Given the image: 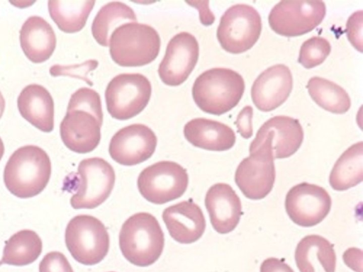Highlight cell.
Wrapping results in <instances>:
<instances>
[{"label": "cell", "instance_id": "30", "mask_svg": "<svg viewBox=\"0 0 363 272\" xmlns=\"http://www.w3.org/2000/svg\"><path fill=\"white\" fill-rule=\"evenodd\" d=\"M80 109L88 111L103 123V111L99 94L94 89L82 87L72 94L67 110Z\"/></svg>", "mask_w": 363, "mask_h": 272}, {"label": "cell", "instance_id": "14", "mask_svg": "<svg viewBox=\"0 0 363 272\" xmlns=\"http://www.w3.org/2000/svg\"><path fill=\"white\" fill-rule=\"evenodd\" d=\"M155 132L143 124H132L112 137L108 147L111 157L124 166L140 164L152 157L157 147Z\"/></svg>", "mask_w": 363, "mask_h": 272}, {"label": "cell", "instance_id": "10", "mask_svg": "<svg viewBox=\"0 0 363 272\" xmlns=\"http://www.w3.org/2000/svg\"><path fill=\"white\" fill-rule=\"evenodd\" d=\"M77 190L70 198L74 209H93L110 196L116 180L112 166L99 157L82 160L77 168Z\"/></svg>", "mask_w": 363, "mask_h": 272}, {"label": "cell", "instance_id": "5", "mask_svg": "<svg viewBox=\"0 0 363 272\" xmlns=\"http://www.w3.org/2000/svg\"><path fill=\"white\" fill-rule=\"evenodd\" d=\"M160 37L152 26L137 22L117 27L109 38L111 59L119 66L140 67L150 64L159 55Z\"/></svg>", "mask_w": 363, "mask_h": 272}, {"label": "cell", "instance_id": "6", "mask_svg": "<svg viewBox=\"0 0 363 272\" xmlns=\"http://www.w3.org/2000/svg\"><path fill=\"white\" fill-rule=\"evenodd\" d=\"M66 246L79 263L93 266L101 261L109 249V234L96 217L79 215L68 222L65 234Z\"/></svg>", "mask_w": 363, "mask_h": 272}, {"label": "cell", "instance_id": "11", "mask_svg": "<svg viewBox=\"0 0 363 272\" xmlns=\"http://www.w3.org/2000/svg\"><path fill=\"white\" fill-rule=\"evenodd\" d=\"M326 13L323 1H281L269 14V24L276 33L296 37L312 31Z\"/></svg>", "mask_w": 363, "mask_h": 272}, {"label": "cell", "instance_id": "3", "mask_svg": "<svg viewBox=\"0 0 363 272\" xmlns=\"http://www.w3.org/2000/svg\"><path fill=\"white\" fill-rule=\"evenodd\" d=\"M164 236L156 217L138 212L128 217L119 233V246L123 256L137 266H149L161 256Z\"/></svg>", "mask_w": 363, "mask_h": 272}, {"label": "cell", "instance_id": "35", "mask_svg": "<svg viewBox=\"0 0 363 272\" xmlns=\"http://www.w3.org/2000/svg\"><path fill=\"white\" fill-rule=\"evenodd\" d=\"M260 272H294L283 260L269 257L263 261L260 266Z\"/></svg>", "mask_w": 363, "mask_h": 272}, {"label": "cell", "instance_id": "8", "mask_svg": "<svg viewBox=\"0 0 363 272\" xmlns=\"http://www.w3.org/2000/svg\"><path fill=\"white\" fill-rule=\"evenodd\" d=\"M261 31L262 20L258 11L250 5L239 4L232 6L223 14L216 35L223 50L240 54L256 43Z\"/></svg>", "mask_w": 363, "mask_h": 272}, {"label": "cell", "instance_id": "26", "mask_svg": "<svg viewBox=\"0 0 363 272\" xmlns=\"http://www.w3.org/2000/svg\"><path fill=\"white\" fill-rule=\"evenodd\" d=\"M42 249V240L35 232L20 230L6 242L0 264L17 266L28 265L39 257Z\"/></svg>", "mask_w": 363, "mask_h": 272}, {"label": "cell", "instance_id": "38", "mask_svg": "<svg viewBox=\"0 0 363 272\" xmlns=\"http://www.w3.org/2000/svg\"><path fill=\"white\" fill-rule=\"evenodd\" d=\"M111 272H113V271H111Z\"/></svg>", "mask_w": 363, "mask_h": 272}, {"label": "cell", "instance_id": "33", "mask_svg": "<svg viewBox=\"0 0 363 272\" xmlns=\"http://www.w3.org/2000/svg\"><path fill=\"white\" fill-rule=\"evenodd\" d=\"M362 11H357L348 18L346 23L347 37L352 46L362 52Z\"/></svg>", "mask_w": 363, "mask_h": 272}, {"label": "cell", "instance_id": "24", "mask_svg": "<svg viewBox=\"0 0 363 272\" xmlns=\"http://www.w3.org/2000/svg\"><path fill=\"white\" fill-rule=\"evenodd\" d=\"M363 179V142H357L346 149L335 163L329 176L330 186L345 191Z\"/></svg>", "mask_w": 363, "mask_h": 272}, {"label": "cell", "instance_id": "36", "mask_svg": "<svg viewBox=\"0 0 363 272\" xmlns=\"http://www.w3.org/2000/svg\"><path fill=\"white\" fill-rule=\"evenodd\" d=\"M5 109V100L0 91V118H1Z\"/></svg>", "mask_w": 363, "mask_h": 272}, {"label": "cell", "instance_id": "9", "mask_svg": "<svg viewBox=\"0 0 363 272\" xmlns=\"http://www.w3.org/2000/svg\"><path fill=\"white\" fill-rule=\"evenodd\" d=\"M188 183L186 170L172 161H160L148 166L140 172L137 181L142 196L157 205L180 198Z\"/></svg>", "mask_w": 363, "mask_h": 272}, {"label": "cell", "instance_id": "12", "mask_svg": "<svg viewBox=\"0 0 363 272\" xmlns=\"http://www.w3.org/2000/svg\"><path fill=\"white\" fill-rule=\"evenodd\" d=\"M331 205V198L325 188L306 182L293 186L285 199V209L289 218L303 227L322 222L328 215Z\"/></svg>", "mask_w": 363, "mask_h": 272}, {"label": "cell", "instance_id": "19", "mask_svg": "<svg viewBox=\"0 0 363 272\" xmlns=\"http://www.w3.org/2000/svg\"><path fill=\"white\" fill-rule=\"evenodd\" d=\"M186 140L194 146L210 151H226L235 143V134L228 125L204 118L191 120L184 127Z\"/></svg>", "mask_w": 363, "mask_h": 272}, {"label": "cell", "instance_id": "4", "mask_svg": "<svg viewBox=\"0 0 363 272\" xmlns=\"http://www.w3.org/2000/svg\"><path fill=\"white\" fill-rule=\"evenodd\" d=\"M249 150L237 167L235 181L246 198L260 200L271 192L276 177L271 134L257 132Z\"/></svg>", "mask_w": 363, "mask_h": 272}, {"label": "cell", "instance_id": "16", "mask_svg": "<svg viewBox=\"0 0 363 272\" xmlns=\"http://www.w3.org/2000/svg\"><path fill=\"white\" fill-rule=\"evenodd\" d=\"M102 123L91 113L74 109L67 110L60 125V133L64 144L79 154L92 152L101 140Z\"/></svg>", "mask_w": 363, "mask_h": 272}, {"label": "cell", "instance_id": "15", "mask_svg": "<svg viewBox=\"0 0 363 272\" xmlns=\"http://www.w3.org/2000/svg\"><path fill=\"white\" fill-rule=\"evenodd\" d=\"M293 88V77L289 68L275 64L263 71L255 80L251 97L261 111L269 112L283 104Z\"/></svg>", "mask_w": 363, "mask_h": 272}, {"label": "cell", "instance_id": "2", "mask_svg": "<svg viewBox=\"0 0 363 272\" xmlns=\"http://www.w3.org/2000/svg\"><path fill=\"white\" fill-rule=\"evenodd\" d=\"M245 88L244 79L237 72L227 68H212L196 79L192 96L201 110L220 115L238 104Z\"/></svg>", "mask_w": 363, "mask_h": 272}, {"label": "cell", "instance_id": "27", "mask_svg": "<svg viewBox=\"0 0 363 272\" xmlns=\"http://www.w3.org/2000/svg\"><path fill=\"white\" fill-rule=\"evenodd\" d=\"M127 21H137L134 11L123 2H109L96 15L91 25L92 35L99 45L107 47L112 32Z\"/></svg>", "mask_w": 363, "mask_h": 272}, {"label": "cell", "instance_id": "18", "mask_svg": "<svg viewBox=\"0 0 363 272\" xmlns=\"http://www.w3.org/2000/svg\"><path fill=\"white\" fill-rule=\"evenodd\" d=\"M162 219L170 236L180 244L195 242L206 229L203 213L191 199L165 208Z\"/></svg>", "mask_w": 363, "mask_h": 272}, {"label": "cell", "instance_id": "20", "mask_svg": "<svg viewBox=\"0 0 363 272\" xmlns=\"http://www.w3.org/2000/svg\"><path fill=\"white\" fill-rule=\"evenodd\" d=\"M17 105L21 116L45 132L54 128V101L49 91L39 84H29L20 93Z\"/></svg>", "mask_w": 363, "mask_h": 272}, {"label": "cell", "instance_id": "21", "mask_svg": "<svg viewBox=\"0 0 363 272\" xmlns=\"http://www.w3.org/2000/svg\"><path fill=\"white\" fill-rule=\"evenodd\" d=\"M20 42L30 61L42 63L52 55L56 47V36L51 26L44 18L32 16L21 28Z\"/></svg>", "mask_w": 363, "mask_h": 272}, {"label": "cell", "instance_id": "1", "mask_svg": "<svg viewBox=\"0 0 363 272\" xmlns=\"http://www.w3.org/2000/svg\"><path fill=\"white\" fill-rule=\"evenodd\" d=\"M48 154L35 145H26L9 157L4 171L6 188L19 198L34 197L48 185L51 176Z\"/></svg>", "mask_w": 363, "mask_h": 272}, {"label": "cell", "instance_id": "37", "mask_svg": "<svg viewBox=\"0 0 363 272\" xmlns=\"http://www.w3.org/2000/svg\"><path fill=\"white\" fill-rule=\"evenodd\" d=\"M4 153V145L2 140L0 137V160L1 159Z\"/></svg>", "mask_w": 363, "mask_h": 272}, {"label": "cell", "instance_id": "28", "mask_svg": "<svg viewBox=\"0 0 363 272\" xmlns=\"http://www.w3.org/2000/svg\"><path fill=\"white\" fill-rule=\"evenodd\" d=\"M306 88L314 102L327 111L343 114L351 106V100L346 91L326 79L320 76L311 77Z\"/></svg>", "mask_w": 363, "mask_h": 272}, {"label": "cell", "instance_id": "23", "mask_svg": "<svg viewBox=\"0 0 363 272\" xmlns=\"http://www.w3.org/2000/svg\"><path fill=\"white\" fill-rule=\"evenodd\" d=\"M269 132L274 159H284L293 155L303 140V130L300 122L286 115L269 118L258 130L257 133Z\"/></svg>", "mask_w": 363, "mask_h": 272}, {"label": "cell", "instance_id": "32", "mask_svg": "<svg viewBox=\"0 0 363 272\" xmlns=\"http://www.w3.org/2000/svg\"><path fill=\"white\" fill-rule=\"evenodd\" d=\"M39 272H74L66 256L60 251H50L41 260Z\"/></svg>", "mask_w": 363, "mask_h": 272}, {"label": "cell", "instance_id": "13", "mask_svg": "<svg viewBox=\"0 0 363 272\" xmlns=\"http://www.w3.org/2000/svg\"><path fill=\"white\" fill-rule=\"evenodd\" d=\"M199 56L196 38L181 32L171 38L158 67V74L166 85L177 86L184 83L194 69Z\"/></svg>", "mask_w": 363, "mask_h": 272}, {"label": "cell", "instance_id": "17", "mask_svg": "<svg viewBox=\"0 0 363 272\" xmlns=\"http://www.w3.org/2000/svg\"><path fill=\"white\" fill-rule=\"evenodd\" d=\"M205 205L213 229L219 234L232 232L239 223L242 212L240 198L225 183L211 186L205 197Z\"/></svg>", "mask_w": 363, "mask_h": 272}, {"label": "cell", "instance_id": "22", "mask_svg": "<svg viewBox=\"0 0 363 272\" xmlns=\"http://www.w3.org/2000/svg\"><path fill=\"white\" fill-rule=\"evenodd\" d=\"M295 261L300 272H335L336 255L332 244L318 234L305 236L295 250Z\"/></svg>", "mask_w": 363, "mask_h": 272}, {"label": "cell", "instance_id": "34", "mask_svg": "<svg viewBox=\"0 0 363 272\" xmlns=\"http://www.w3.org/2000/svg\"><path fill=\"white\" fill-rule=\"evenodd\" d=\"M252 115V108L250 106H246L238 113L235 122L238 128V132L245 139L250 138L253 134Z\"/></svg>", "mask_w": 363, "mask_h": 272}, {"label": "cell", "instance_id": "7", "mask_svg": "<svg viewBox=\"0 0 363 272\" xmlns=\"http://www.w3.org/2000/svg\"><path fill=\"white\" fill-rule=\"evenodd\" d=\"M152 86L139 73H124L114 76L105 91L107 110L119 120H128L141 113L148 104Z\"/></svg>", "mask_w": 363, "mask_h": 272}, {"label": "cell", "instance_id": "25", "mask_svg": "<svg viewBox=\"0 0 363 272\" xmlns=\"http://www.w3.org/2000/svg\"><path fill=\"white\" fill-rule=\"evenodd\" d=\"M95 1H48L49 13L62 31L74 33L80 31L94 8Z\"/></svg>", "mask_w": 363, "mask_h": 272}, {"label": "cell", "instance_id": "29", "mask_svg": "<svg viewBox=\"0 0 363 272\" xmlns=\"http://www.w3.org/2000/svg\"><path fill=\"white\" fill-rule=\"evenodd\" d=\"M330 50L331 45L325 38L313 36L302 44L298 62L306 69L313 68L325 61Z\"/></svg>", "mask_w": 363, "mask_h": 272}, {"label": "cell", "instance_id": "31", "mask_svg": "<svg viewBox=\"0 0 363 272\" xmlns=\"http://www.w3.org/2000/svg\"><path fill=\"white\" fill-rule=\"evenodd\" d=\"M97 66L98 61L96 60H89L82 64L74 65L55 64L50 67V73L53 76H69L81 79L92 86V82L89 81L86 75L89 72L95 69Z\"/></svg>", "mask_w": 363, "mask_h": 272}]
</instances>
